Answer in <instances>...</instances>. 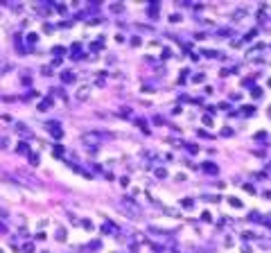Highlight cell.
<instances>
[{"label": "cell", "instance_id": "6da1fadb", "mask_svg": "<svg viewBox=\"0 0 271 253\" xmlns=\"http://www.w3.org/2000/svg\"><path fill=\"white\" fill-rule=\"evenodd\" d=\"M118 206H120V210H124L129 217H138V215H142V210H140V206L136 201H131V199H120L118 201Z\"/></svg>", "mask_w": 271, "mask_h": 253}, {"label": "cell", "instance_id": "7a4b0ae2", "mask_svg": "<svg viewBox=\"0 0 271 253\" xmlns=\"http://www.w3.org/2000/svg\"><path fill=\"white\" fill-rule=\"evenodd\" d=\"M203 172H208V174H217L219 167H217L215 163H203Z\"/></svg>", "mask_w": 271, "mask_h": 253}, {"label": "cell", "instance_id": "3957f363", "mask_svg": "<svg viewBox=\"0 0 271 253\" xmlns=\"http://www.w3.org/2000/svg\"><path fill=\"white\" fill-rule=\"evenodd\" d=\"M253 113H255L253 106H242V115H246V118H249V115H253Z\"/></svg>", "mask_w": 271, "mask_h": 253}, {"label": "cell", "instance_id": "277c9868", "mask_svg": "<svg viewBox=\"0 0 271 253\" xmlns=\"http://www.w3.org/2000/svg\"><path fill=\"white\" fill-rule=\"evenodd\" d=\"M138 126H140V129H142L145 133H149V129H147V122H145V120H140V118H138Z\"/></svg>", "mask_w": 271, "mask_h": 253}, {"label": "cell", "instance_id": "5b68a950", "mask_svg": "<svg viewBox=\"0 0 271 253\" xmlns=\"http://www.w3.org/2000/svg\"><path fill=\"white\" fill-rule=\"evenodd\" d=\"M156 176H158V179H165V176H167V172L163 170V167H158V170H156Z\"/></svg>", "mask_w": 271, "mask_h": 253}, {"label": "cell", "instance_id": "8992f818", "mask_svg": "<svg viewBox=\"0 0 271 253\" xmlns=\"http://www.w3.org/2000/svg\"><path fill=\"white\" fill-rule=\"evenodd\" d=\"M192 206H195V201H192V199H183V208H192Z\"/></svg>", "mask_w": 271, "mask_h": 253}, {"label": "cell", "instance_id": "52a82bcc", "mask_svg": "<svg viewBox=\"0 0 271 253\" xmlns=\"http://www.w3.org/2000/svg\"><path fill=\"white\" fill-rule=\"evenodd\" d=\"M50 131H52V136H57V138L61 136V131H59V126H57V124H52V129H50Z\"/></svg>", "mask_w": 271, "mask_h": 253}, {"label": "cell", "instance_id": "ba28073f", "mask_svg": "<svg viewBox=\"0 0 271 253\" xmlns=\"http://www.w3.org/2000/svg\"><path fill=\"white\" fill-rule=\"evenodd\" d=\"M61 77H63V82H72V79H75V77H72V72H63Z\"/></svg>", "mask_w": 271, "mask_h": 253}, {"label": "cell", "instance_id": "9c48e42d", "mask_svg": "<svg viewBox=\"0 0 271 253\" xmlns=\"http://www.w3.org/2000/svg\"><path fill=\"white\" fill-rule=\"evenodd\" d=\"M230 201V206H235V208H242V203H239V199H228Z\"/></svg>", "mask_w": 271, "mask_h": 253}, {"label": "cell", "instance_id": "30bf717a", "mask_svg": "<svg viewBox=\"0 0 271 253\" xmlns=\"http://www.w3.org/2000/svg\"><path fill=\"white\" fill-rule=\"evenodd\" d=\"M170 21H172V23H179V21H181V14H174V16H170Z\"/></svg>", "mask_w": 271, "mask_h": 253}, {"label": "cell", "instance_id": "8fae6325", "mask_svg": "<svg viewBox=\"0 0 271 253\" xmlns=\"http://www.w3.org/2000/svg\"><path fill=\"white\" fill-rule=\"evenodd\" d=\"M190 154H197V145H188V147H185Z\"/></svg>", "mask_w": 271, "mask_h": 253}, {"label": "cell", "instance_id": "7c38bea8", "mask_svg": "<svg viewBox=\"0 0 271 253\" xmlns=\"http://www.w3.org/2000/svg\"><path fill=\"white\" fill-rule=\"evenodd\" d=\"M111 9H113V12H115V14H118V12H122V9H124V7H122V5H113Z\"/></svg>", "mask_w": 271, "mask_h": 253}, {"label": "cell", "instance_id": "4fadbf2b", "mask_svg": "<svg viewBox=\"0 0 271 253\" xmlns=\"http://www.w3.org/2000/svg\"><path fill=\"white\" fill-rule=\"evenodd\" d=\"M269 172H271V165H269Z\"/></svg>", "mask_w": 271, "mask_h": 253}]
</instances>
